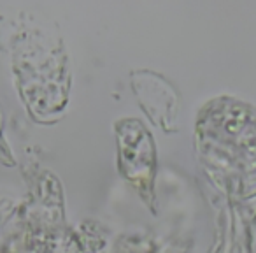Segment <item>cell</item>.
<instances>
[{
    "instance_id": "1",
    "label": "cell",
    "mask_w": 256,
    "mask_h": 253,
    "mask_svg": "<svg viewBox=\"0 0 256 253\" xmlns=\"http://www.w3.org/2000/svg\"><path fill=\"white\" fill-rule=\"evenodd\" d=\"M118 137L121 174L136 185L142 197H150L154 178V144L150 132L140 121L126 120L118 125Z\"/></svg>"
}]
</instances>
